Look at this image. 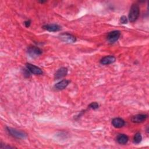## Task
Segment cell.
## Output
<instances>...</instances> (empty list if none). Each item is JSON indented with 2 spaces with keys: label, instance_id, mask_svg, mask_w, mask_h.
<instances>
[{
  "label": "cell",
  "instance_id": "cell-1",
  "mask_svg": "<svg viewBox=\"0 0 149 149\" xmlns=\"http://www.w3.org/2000/svg\"><path fill=\"white\" fill-rule=\"evenodd\" d=\"M140 14L139 6L136 3H133L130 9L129 13V20L130 22H135L139 17Z\"/></svg>",
  "mask_w": 149,
  "mask_h": 149
},
{
  "label": "cell",
  "instance_id": "cell-2",
  "mask_svg": "<svg viewBox=\"0 0 149 149\" xmlns=\"http://www.w3.org/2000/svg\"><path fill=\"white\" fill-rule=\"evenodd\" d=\"M6 129L8 133L13 137H15L17 139H25L27 137V134L24 132L16 130L15 129L9 127H7Z\"/></svg>",
  "mask_w": 149,
  "mask_h": 149
},
{
  "label": "cell",
  "instance_id": "cell-3",
  "mask_svg": "<svg viewBox=\"0 0 149 149\" xmlns=\"http://www.w3.org/2000/svg\"><path fill=\"white\" fill-rule=\"evenodd\" d=\"M120 36V32L118 30H113L109 32L107 35V40L111 43L116 42Z\"/></svg>",
  "mask_w": 149,
  "mask_h": 149
},
{
  "label": "cell",
  "instance_id": "cell-4",
  "mask_svg": "<svg viewBox=\"0 0 149 149\" xmlns=\"http://www.w3.org/2000/svg\"><path fill=\"white\" fill-rule=\"evenodd\" d=\"M26 66L27 68V69L34 74H41L42 73V70L39 67L35 66L33 64L27 63L26 64Z\"/></svg>",
  "mask_w": 149,
  "mask_h": 149
},
{
  "label": "cell",
  "instance_id": "cell-5",
  "mask_svg": "<svg viewBox=\"0 0 149 149\" xmlns=\"http://www.w3.org/2000/svg\"><path fill=\"white\" fill-rule=\"evenodd\" d=\"M27 52L30 56L34 57L41 55L42 54V51L36 46H31L28 48Z\"/></svg>",
  "mask_w": 149,
  "mask_h": 149
},
{
  "label": "cell",
  "instance_id": "cell-6",
  "mask_svg": "<svg viewBox=\"0 0 149 149\" xmlns=\"http://www.w3.org/2000/svg\"><path fill=\"white\" fill-rule=\"evenodd\" d=\"M60 38L64 42H74L76 41V37L69 33H62L60 35Z\"/></svg>",
  "mask_w": 149,
  "mask_h": 149
},
{
  "label": "cell",
  "instance_id": "cell-7",
  "mask_svg": "<svg viewBox=\"0 0 149 149\" xmlns=\"http://www.w3.org/2000/svg\"><path fill=\"white\" fill-rule=\"evenodd\" d=\"M147 118V115L146 114H137L132 117L131 120L133 123H140L143 122Z\"/></svg>",
  "mask_w": 149,
  "mask_h": 149
},
{
  "label": "cell",
  "instance_id": "cell-8",
  "mask_svg": "<svg viewBox=\"0 0 149 149\" xmlns=\"http://www.w3.org/2000/svg\"><path fill=\"white\" fill-rule=\"evenodd\" d=\"M116 61V58L115 56L112 55H108L103 57L101 60H100V63L102 65H109L111 63H113L115 62Z\"/></svg>",
  "mask_w": 149,
  "mask_h": 149
},
{
  "label": "cell",
  "instance_id": "cell-9",
  "mask_svg": "<svg viewBox=\"0 0 149 149\" xmlns=\"http://www.w3.org/2000/svg\"><path fill=\"white\" fill-rule=\"evenodd\" d=\"M43 29L50 31V32H55L61 30V27L57 24H45L43 26Z\"/></svg>",
  "mask_w": 149,
  "mask_h": 149
},
{
  "label": "cell",
  "instance_id": "cell-10",
  "mask_svg": "<svg viewBox=\"0 0 149 149\" xmlns=\"http://www.w3.org/2000/svg\"><path fill=\"white\" fill-rule=\"evenodd\" d=\"M68 73V69L63 67L59 69L54 74V77L56 79H59L65 76Z\"/></svg>",
  "mask_w": 149,
  "mask_h": 149
},
{
  "label": "cell",
  "instance_id": "cell-11",
  "mask_svg": "<svg viewBox=\"0 0 149 149\" xmlns=\"http://www.w3.org/2000/svg\"><path fill=\"white\" fill-rule=\"evenodd\" d=\"M69 83H70L69 80L64 79V80H62L59 81L56 84H55L54 86V87L56 90H61L65 88L68 86Z\"/></svg>",
  "mask_w": 149,
  "mask_h": 149
},
{
  "label": "cell",
  "instance_id": "cell-12",
  "mask_svg": "<svg viewBox=\"0 0 149 149\" xmlns=\"http://www.w3.org/2000/svg\"><path fill=\"white\" fill-rule=\"evenodd\" d=\"M125 121L120 118H115L112 119V124L116 128H120L125 125Z\"/></svg>",
  "mask_w": 149,
  "mask_h": 149
},
{
  "label": "cell",
  "instance_id": "cell-13",
  "mask_svg": "<svg viewBox=\"0 0 149 149\" xmlns=\"http://www.w3.org/2000/svg\"><path fill=\"white\" fill-rule=\"evenodd\" d=\"M116 140L118 143L120 144H125L127 143L129 140V137L127 135L125 134H120L117 136Z\"/></svg>",
  "mask_w": 149,
  "mask_h": 149
},
{
  "label": "cell",
  "instance_id": "cell-14",
  "mask_svg": "<svg viewBox=\"0 0 149 149\" xmlns=\"http://www.w3.org/2000/svg\"><path fill=\"white\" fill-rule=\"evenodd\" d=\"M142 140V136L140 132H137L135 134L133 137V142L135 144H139Z\"/></svg>",
  "mask_w": 149,
  "mask_h": 149
},
{
  "label": "cell",
  "instance_id": "cell-15",
  "mask_svg": "<svg viewBox=\"0 0 149 149\" xmlns=\"http://www.w3.org/2000/svg\"><path fill=\"white\" fill-rule=\"evenodd\" d=\"M90 109H96L97 108H98L99 107V105L97 102H91V104H89L88 107Z\"/></svg>",
  "mask_w": 149,
  "mask_h": 149
},
{
  "label": "cell",
  "instance_id": "cell-16",
  "mask_svg": "<svg viewBox=\"0 0 149 149\" xmlns=\"http://www.w3.org/2000/svg\"><path fill=\"white\" fill-rule=\"evenodd\" d=\"M120 22L122 24H126L127 23V19L125 16H122L120 19Z\"/></svg>",
  "mask_w": 149,
  "mask_h": 149
},
{
  "label": "cell",
  "instance_id": "cell-17",
  "mask_svg": "<svg viewBox=\"0 0 149 149\" xmlns=\"http://www.w3.org/2000/svg\"><path fill=\"white\" fill-rule=\"evenodd\" d=\"M24 25L26 27H29L30 26V24H31V21L30 20H26L24 22Z\"/></svg>",
  "mask_w": 149,
  "mask_h": 149
}]
</instances>
